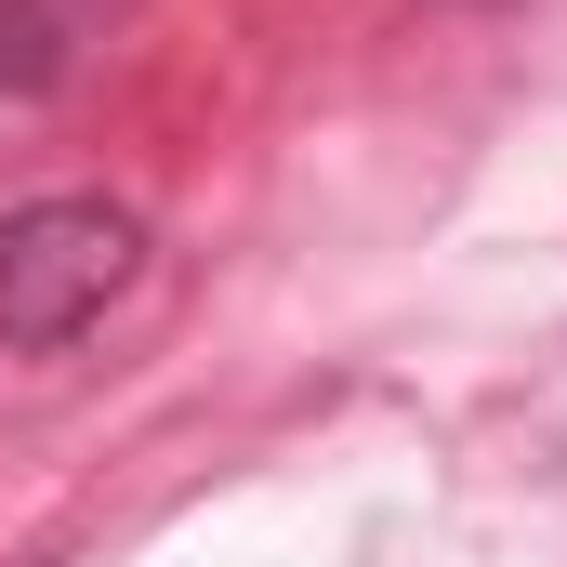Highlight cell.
Listing matches in <instances>:
<instances>
[{
	"label": "cell",
	"mask_w": 567,
	"mask_h": 567,
	"mask_svg": "<svg viewBox=\"0 0 567 567\" xmlns=\"http://www.w3.org/2000/svg\"><path fill=\"white\" fill-rule=\"evenodd\" d=\"M145 265V225L120 198H27V212H0V343L13 357H53V343H80Z\"/></svg>",
	"instance_id": "6da1fadb"
},
{
	"label": "cell",
	"mask_w": 567,
	"mask_h": 567,
	"mask_svg": "<svg viewBox=\"0 0 567 567\" xmlns=\"http://www.w3.org/2000/svg\"><path fill=\"white\" fill-rule=\"evenodd\" d=\"M106 0H0V93H53Z\"/></svg>",
	"instance_id": "7a4b0ae2"
}]
</instances>
